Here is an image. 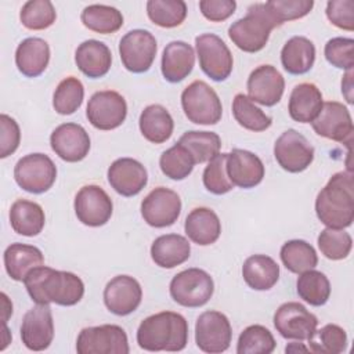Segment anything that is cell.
I'll use <instances>...</instances> for the list:
<instances>
[{
    "mask_svg": "<svg viewBox=\"0 0 354 354\" xmlns=\"http://www.w3.org/2000/svg\"><path fill=\"white\" fill-rule=\"evenodd\" d=\"M22 282L36 304L55 303L68 307L77 304L84 295V283L76 274L47 266L30 270Z\"/></svg>",
    "mask_w": 354,
    "mask_h": 354,
    "instance_id": "obj_1",
    "label": "cell"
},
{
    "mask_svg": "<svg viewBox=\"0 0 354 354\" xmlns=\"http://www.w3.org/2000/svg\"><path fill=\"white\" fill-rule=\"evenodd\" d=\"M318 220L330 228H347L354 220V183L351 171L335 173L315 199Z\"/></svg>",
    "mask_w": 354,
    "mask_h": 354,
    "instance_id": "obj_2",
    "label": "cell"
},
{
    "mask_svg": "<svg viewBox=\"0 0 354 354\" xmlns=\"http://www.w3.org/2000/svg\"><path fill=\"white\" fill-rule=\"evenodd\" d=\"M137 343L147 351H181L188 343V322L173 311H160L141 321Z\"/></svg>",
    "mask_w": 354,
    "mask_h": 354,
    "instance_id": "obj_3",
    "label": "cell"
},
{
    "mask_svg": "<svg viewBox=\"0 0 354 354\" xmlns=\"http://www.w3.org/2000/svg\"><path fill=\"white\" fill-rule=\"evenodd\" d=\"M277 28L264 3H254L243 18L236 19L228 28L231 41L245 53H257L266 47L271 30Z\"/></svg>",
    "mask_w": 354,
    "mask_h": 354,
    "instance_id": "obj_4",
    "label": "cell"
},
{
    "mask_svg": "<svg viewBox=\"0 0 354 354\" xmlns=\"http://www.w3.org/2000/svg\"><path fill=\"white\" fill-rule=\"evenodd\" d=\"M181 106L188 120L195 124H216L223 115L221 100L203 80H194L183 90Z\"/></svg>",
    "mask_w": 354,
    "mask_h": 354,
    "instance_id": "obj_5",
    "label": "cell"
},
{
    "mask_svg": "<svg viewBox=\"0 0 354 354\" xmlns=\"http://www.w3.org/2000/svg\"><path fill=\"white\" fill-rule=\"evenodd\" d=\"M171 299L188 308L205 306L213 296L214 282L209 272L202 268L183 270L173 277L169 285Z\"/></svg>",
    "mask_w": 354,
    "mask_h": 354,
    "instance_id": "obj_6",
    "label": "cell"
},
{
    "mask_svg": "<svg viewBox=\"0 0 354 354\" xmlns=\"http://www.w3.org/2000/svg\"><path fill=\"white\" fill-rule=\"evenodd\" d=\"M14 178L24 191L43 194L55 183L57 167L46 153H29L15 163Z\"/></svg>",
    "mask_w": 354,
    "mask_h": 354,
    "instance_id": "obj_7",
    "label": "cell"
},
{
    "mask_svg": "<svg viewBox=\"0 0 354 354\" xmlns=\"http://www.w3.org/2000/svg\"><path fill=\"white\" fill-rule=\"evenodd\" d=\"M77 354H127L130 351L124 329L105 324L83 328L76 340Z\"/></svg>",
    "mask_w": 354,
    "mask_h": 354,
    "instance_id": "obj_8",
    "label": "cell"
},
{
    "mask_svg": "<svg viewBox=\"0 0 354 354\" xmlns=\"http://www.w3.org/2000/svg\"><path fill=\"white\" fill-rule=\"evenodd\" d=\"M199 66L214 82L225 80L234 68V58L228 46L214 33H203L195 37Z\"/></svg>",
    "mask_w": 354,
    "mask_h": 354,
    "instance_id": "obj_9",
    "label": "cell"
},
{
    "mask_svg": "<svg viewBox=\"0 0 354 354\" xmlns=\"http://www.w3.org/2000/svg\"><path fill=\"white\" fill-rule=\"evenodd\" d=\"M155 36L145 29H133L119 41V55L123 66L133 73L147 72L156 57Z\"/></svg>",
    "mask_w": 354,
    "mask_h": 354,
    "instance_id": "obj_10",
    "label": "cell"
},
{
    "mask_svg": "<svg viewBox=\"0 0 354 354\" xmlns=\"http://www.w3.org/2000/svg\"><path fill=\"white\" fill-rule=\"evenodd\" d=\"M232 339V328L225 314L214 310L202 313L195 324L196 346L209 354L228 350Z\"/></svg>",
    "mask_w": 354,
    "mask_h": 354,
    "instance_id": "obj_11",
    "label": "cell"
},
{
    "mask_svg": "<svg viewBox=\"0 0 354 354\" xmlns=\"http://www.w3.org/2000/svg\"><path fill=\"white\" fill-rule=\"evenodd\" d=\"M86 116L95 129L113 130L119 127L127 116L126 100L113 90L97 91L87 102Z\"/></svg>",
    "mask_w": 354,
    "mask_h": 354,
    "instance_id": "obj_12",
    "label": "cell"
},
{
    "mask_svg": "<svg viewBox=\"0 0 354 354\" xmlns=\"http://www.w3.org/2000/svg\"><path fill=\"white\" fill-rule=\"evenodd\" d=\"M274 158L289 173L304 171L314 160V148L297 130L283 131L274 144Z\"/></svg>",
    "mask_w": 354,
    "mask_h": 354,
    "instance_id": "obj_13",
    "label": "cell"
},
{
    "mask_svg": "<svg viewBox=\"0 0 354 354\" xmlns=\"http://www.w3.org/2000/svg\"><path fill=\"white\" fill-rule=\"evenodd\" d=\"M181 213V199L178 194L166 187H156L141 202V216L144 221L155 228L173 225Z\"/></svg>",
    "mask_w": 354,
    "mask_h": 354,
    "instance_id": "obj_14",
    "label": "cell"
},
{
    "mask_svg": "<svg viewBox=\"0 0 354 354\" xmlns=\"http://www.w3.org/2000/svg\"><path fill=\"white\" fill-rule=\"evenodd\" d=\"M274 326L283 339L308 340L318 326V318L301 303L288 301L274 314Z\"/></svg>",
    "mask_w": 354,
    "mask_h": 354,
    "instance_id": "obj_15",
    "label": "cell"
},
{
    "mask_svg": "<svg viewBox=\"0 0 354 354\" xmlns=\"http://www.w3.org/2000/svg\"><path fill=\"white\" fill-rule=\"evenodd\" d=\"M73 207L77 220L88 227H101L106 224L113 212L112 199L95 184L84 185L77 191Z\"/></svg>",
    "mask_w": 354,
    "mask_h": 354,
    "instance_id": "obj_16",
    "label": "cell"
},
{
    "mask_svg": "<svg viewBox=\"0 0 354 354\" xmlns=\"http://www.w3.org/2000/svg\"><path fill=\"white\" fill-rule=\"evenodd\" d=\"M314 131L328 140L351 144V137L354 131L353 119L350 111L337 101L324 102L321 112L311 122Z\"/></svg>",
    "mask_w": 354,
    "mask_h": 354,
    "instance_id": "obj_17",
    "label": "cell"
},
{
    "mask_svg": "<svg viewBox=\"0 0 354 354\" xmlns=\"http://www.w3.org/2000/svg\"><path fill=\"white\" fill-rule=\"evenodd\" d=\"M21 339L32 351L48 348L54 339V321L48 304H37L26 311L21 324Z\"/></svg>",
    "mask_w": 354,
    "mask_h": 354,
    "instance_id": "obj_18",
    "label": "cell"
},
{
    "mask_svg": "<svg viewBox=\"0 0 354 354\" xmlns=\"http://www.w3.org/2000/svg\"><path fill=\"white\" fill-rule=\"evenodd\" d=\"M51 149L62 160L75 163L83 160L90 151V137L83 126L77 123H62L50 136Z\"/></svg>",
    "mask_w": 354,
    "mask_h": 354,
    "instance_id": "obj_19",
    "label": "cell"
},
{
    "mask_svg": "<svg viewBox=\"0 0 354 354\" xmlns=\"http://www.w3.org/2000/svg\"><path fill=\"white\" fill-rule=\"evenodd\" d=\"M105 307L115 315H129L138 308L142 300L140 282L130 275L113 277L104 289Z\"/></svg>",
    "mask_w": 354,
    "mask_h": 354,
    "instance_id": "obj_20",
    "label": "cell"
},
{
    "mask_svg": "<svg viewBox=\"0 0 354 354\" xmlns=\"http://www.w3.org/2000/svg\"><path fill=\"white\" fill-rule=\"evenodd\" d=\"M248 97L260 105L274 106L282 98L285 79L272 65H260L253 69L246 82Z\"/></svg>",
    "mask_w": 354,
    "mask_h": 354,
    "instance_id": "obj_21",
    "label": "cell"
},
{
    "mask_svg": "<svg viewBox=\"0 0 354 354\" xmlns=\"http://www.w3.org/2000/svg\"><path fill=\"white\" fill-rule=\"evenodd\" d=\"M109 185L122 196L140 194L147 183L148 173L142 163L133 158H119L108 169Z\"/></svg>",
    "mask_w": 354,
    "mask_h": 354,
    "instance_id": "obj_22",
    "label": "cell"
},
{
    "mask_svg": "<svg viewBox=\"0 0 354 354\" xmlns=\"http://www.w3.org/2000/svg\"><path fill=\"white\" fill-rule=\"evenodd\" d=\"M264 173V165L256 153L241 148L227 153V174L234 187L253 188L263 181Z\"/></svg>",
    "mask_w": 354,
    "mask_h": 354,
    "instance_id": "obj_23",
    "label": "cell"
},
{
    "mask_svg": "<svg viewBox=\"0 0 354 354\" xmlns=\"http://www.w3.org/2000/svg\"><path fill=\"white\" fill-rule=\"evenodd\" d=\"M195 51L191 44L183 40H173L162 53V75L170 83L184 80L194 69Z\"/></svg>",
    "mask_w": 354,
    "mask_h": 354,
    "instance_id": "obj_24",
    "label": "cell"
},
{
    "mask_svg": "<svg viewBox=\"0 0 354 354\" xmlns=\"http://www.w3.org/2000/svg\"><path fill=\"white\" fill-rule=\"evenodd\" d=\"M75 62L83 75L90 79H98L109 72L112 54L105 43L88 39L77 46L75 51Z\"/></svg>",
    "mask_w": 354,
    "mask_h": 354,
    "instance_id": "obj_25",
    "label": "cell"
},
{
    "mask_svg": "<svg viewBox=\"0 0 354 354\" xmlns=\"http://www.w3.org/2000/svg\"><path fill=\"white\" fill-rule=\"evenodd\" d=\"M324 105L322 93L314 83H299L293 87L288 111L289 116L299 123H311L318 113L321 112Z\"/></svg>",
    "mask_w": 354,
    "mask_h": 354,
    "instance_id": "obj_26",
    "label": "cell"
},
{
    "mask_svg": "<svg viewBox=\"0 0 354 354\" xmlns=\"http://www.w3.org/2000/svg\"><path fill=\"white\" fill-rule=\"evenodd\" d=\"M50 62V46L44 39L26 37L15 50V65L26 77L40 76Z\"/></svg>",
    "mask_w": 354,
    "mask_h": 354,
    "instance_id": "obj_27",
    "label": "cell"
},
{
    "mask_svg": "<svg viewBox=\"0 0 354 354\" xmlns=\"http://www.w3.org/2000/svg\"><path fill=\"white\" fill-rule=\"evenodd\" d=\"M184 230L194 243L207 246L220 238L221 221L214 210L209 207H195L185 217Z\"/></svg>",
    "mask_w": 354,
    "mask_h": 354,
    "instance_id": "obj_28",
    "label": "cell"
},
{
    "mask_svg": "<svg viewBox=\"0 0 354 354\" xmlns=\"http://www.w3.org/2000/svg\"><path fill=\"white\" fill-rule=\"evenodd\" d=\"M191 256L188 239L178 234L158 236L151 245V257L162 268H174L185 263Z\"/></svg>",
    "mask_w": 354,
    "mask_h": 354,
    "instance_id": "obj_29",
    "label": "cell"
},
{
    "mask_svg": "<svg viewBox=\"0 0 354 354\" xmlns=\"http://www.w3.org/2000/svg\"><path fill=\"white\" fill-rule=\"evenodd\" d=\"M4 267L14 281H24L28 272L44 264L43 253L39 248L26 243H11L4 250Z\"/></svg>",
    "mask_w": 354,
    "mask_h": 354,
    "instance_id": "obj_30",
    "label": "cell"
},
{
    "mask_svg": "<svg viewBox=\"0 0 354 354\" xmlns=\"http://www.w3.org/2000/svg\"><path fill=\"white\" fill-rule=\"evenodd\" d=\"M242 277L254 290H268L279 279L278 263L266 254H253L243 261Z\"/></svg>",
    "mask_w": 354,
    "mask_h": 354,
    "instance_id": "obj_31",
    "label": "cell"
},
{
    "mask_svg": "<svg viewBox=\"0 0 354 354\" xmlns=\"http://www.w3.org/2000/svg\"><path fill=\"white\" fill-rule=\"evenodd\" d=\"M315 61V46L304 36L290 37L281 50V62L290 75L307 73Z\"/></svg>",
    "mask_w": 354,
    "mask_h": 354,
    "instance_id": "obj_32",
    "label": "cell"
},
{
    "mask_svg": "<svg viewBox=\"0 0 354 354\" xmlns=\"http://www.w3.org/2000/svg\"><path fill=\"white\" fill-rule=\"evenodd\" d=\"M138 126L145 140L152 144H162L171 137L174 122L165 106L152 104L142 109L138 119Z\"/></svg>",
    "mask_w": 354,
    "mask_h": 354,
    "instance_id": "obj_33",
    "label": "cell"
},
{
    "mask_svg": "<svg viewBox=\"0 0 354 354\" xmlns=\"http://www.w3.org/2000/svg\"><path fill=\"white\" fill-rule=\"evenodd\" d=\"M44 210L36 202L18 199L10 207L11 228L19 235L36 236L44 228Z\"/></svg>",
    "mask_w": 354,
    "mask_h": 354,
    "instance_id": "obj_34",
    "label": "cell"
},
{
    "mask_svg": "<svg viewBox=\"0 0 354 354\" xmlns=\"http://www.w3.org/2000/svg\"><path fill=\"white\" fill-rule=\"evenodd\" d=\"M80 19L87 29L101 35L115 33L123 26L122 12L118 8L105 4H90L84 7Z\"/></svg>",
    "mask_w": 354,
    "mask_h": 354,
    "instance_id": "obj_35",
    "label": "cell"
},
{
    "mask_svg": "<svg viewBox=\"0 0 354 354\" xmlns=\"http://www.w3.org/2000/svg\"><path fill=\"white\" fill-rule=\"evenodd\" d=\"M279 256L286 270L293 274H301L318 264L315 249L303 239L286 241L279 250Z\"/></svg>",
    "mask_w": 354,
    "mask_h": 354,
    "instance_id": "obj_36",
    "label": "cell"
},
{
    "mask_svg": "<svg viewBox=\"0 0 354 354\" xmlns=\"http://www.w3.org/2000/svg\"><path fill=\"white\" fill-rule=\"evenodd\" d=\"M296 290L300 299L310 306H324L330 296V282L328 277L314 268L300 274L296 282Z\"/></svg>",
    "mask_w": 354,
    "mask_h": 354,
    "instance_id": "obj_37",
    "label": "cell"
},
{
    "mask_svg": "<svg viewBox=\"0 0 354 354\" xmlns=\"http://www.w3.org/2000/svg\"><path fill=\"white\" fill-rule=\"evenodd\" d=\"M178 142L191 152L195 163L209 162L212 158L220 153L221 148V138L213 131H185L180 137Z\"/></svg>",
    "mask_w": 354,
    "mask_h": 354,
    "instance_id": "obj_38",
    "label": "cell"
},
{
    "mask_svg": "<svg viewBox=\"0 0 354 354\" xmlns=\"http://www.w3.org/2000/svg\"><path fill=\"white\" fill-rule=\"evenodd\" d=\"M232 115L239 126L250 131H264L272 123V119L242 93L232 100Z\"/></svg>",
    "mask_w": 354,
    "mask_h": 354,
    "instance_id": "obj_39",
    "label": "cell"
},
{
    "mask_svg": "<svg viewBox=\"0 0 354 354\" xmlns=\"http://www.w3.org/2000/svg\"><path fill=\"white\" fill-rule=\"evenodd\" d=\"M194 156L191 152L180 142L166 149L159 158V166L162 173L176 181L187 178L195 166Z\"/></svg>",
    "mask_w": 354,
    "mask_h": 354,
    "instance_id": "obj_40",
    "label": "cell"
},
{
    "mask_svg": "<svg viewBox=\"0 0 354 354\" xmlns=\"http://www.w3.org/2000/svg\"><path fill=\"white\" fill-rule=\"evenodd\" d=\"M147 14L160 28H176L187 17V4L183 0H148Z\"/></svg>",
    "mask_w": 354,
    "mask_h": 354,
    "instance_id": "obj_41",
    "label": "cell"
},
{
    "mask_svg": "<svg viewBox=\"0 0 354 354\" xmlns=\"http://www.w3.org/2000/svg\"><path fill=\"white\" fill-rule=\"evenodd\" d=\"M83 98V83L75 76H68L58 83L53 95V106L59 115H72L80 108Z\"/></svg>",
    "mask_w": 354,
    "mask_h": 354,
    "instance_id": "obj_42",
    "label": "cell"
},
{
    "mask_svg": "<svg viewBox=\"0 0 354 354\" xmlns=\"http://www.w3.org/2000/svg\"><path fill=\"white\" fill-rule=\"evenodd\" d=\"M347 347V333L336 324H326L308 339V351L318 354H340Z\"/></svg>",
    "mask_w": 354,
    "mask_h": 354,
    "instance_id": "obj_43",
    "label": "cell"
},
{
    "mask_svg": "<svg viewBox=\"0 0 354 354\" xmlns=\"http://www.w3.org/2000/svg\"><path fill=\"white\" fill-rule=\"evenodd\" d=\"M277 342L272 333L263 325H250L245 328L236 343L238 354H271Z\"/></svg>",
    "mask_w": 354,
    "mask_h": 354,
    "instance_id": "obj_44",
    "label": "cell"
},
{
    "mask_svg": "<svg viewBox=\"0 0 354 354\" xmlns=\"http://www.w3.org/2000/svg\"><path fill=\"white\" fill-rule=\"evenodd\" d=\"M21 24L30 30L50 28L57 19V11L50 0H29L19 12Z\"/></svg>",
    "mask_w": 354,
    "mask_h": 354,
    "instance_id": "obj_45",
    "label": "cell"
},
{
    "mask_svg": "<svg viewBox=\"0 0 354 354\" xmlns=\"http://www.w3.org/2000/svg\"><path fill=\"white\" fill-rule=\"evenodd\" d=\"M321 253L329 260L346 259L353 248L351 235L344 228H324L317 239Z\"/></svg>",
    "mask_w": 354,
    "mask_h": 354,
    "instance_id": "obj_46",
    "label": "cell"
},
{
    "mask_svg": "<svg viewBox=\"0 0 354 354\" xmlns=\"http://www.w3.org/2000/svg\"><path fill=\"white\" fill-rule=\"evenodd\" d=\"M202 181L205 188L214 195L227 194L234 188V184L227 174V153H217L207 162L202 174Z\"/></svg>",
    "mask_w": 354,
    "mask_h": 354,
    "instance_id": "obj_47",
    "label": "cell"
},
{
    "mask_svg": "<svg viewBox=\"0 0 354 354\" xmlns=\"http://www.w3.org/2000/svg\"><path fill=\"white\" fill-rule=\"evenodd\" d=\"M277 26L286 21H293L306 17L314 7L313 0H270L264 3Z\"/></svg>",
    "mask_w": 354,
    "mask_h": 354,
    "instance_id": "obj_48",
    "label": "cell"
},
{
    "mask_svg": "<svg viewBox=\"0 0 354 354\" xmlns=\"http://www.w3.org/2000/svg\"><path fill=\"white\" fill-rule=\"evenodd\" d=\"M324 54L326 61L339 69H353L354 66V40L351 37H332L326 41Z\"/></svg>",
    "mask_w": 354,
    "mask_h": 354,
    "instance_id": "obj_49",
    "label": "cell"
},
{
    "mask_svg": "<svg viewBox=\"0 0 354 354\" xmlns=\"http://www.w3.org/2000/svg\"><path fill=\"white\" fill-rule=\"evenodd\" d=\"M326 17L339 29L354 30V1L330 0L326 3Z\"/></svg>",
    "mask_w": 354,
    "mask_h": 354,
    "instance_id": "obj_50",
    "label": "cell"
},
{
    "mask_svg": "<svg viewBox=\"0 0 354 354\" xmlns=\"http://www.w3.org/2000/svg\"><path fill=\"white\" fill-rule=\"evenodd\" d=\"M0 158L4 159L14 153L19 147L21 130L15 119L1 113L0 115Z\"/></svg>",
    "mask_w": 354,
    "mask_h": 354,
    "instance_id": "obj_51",
    "label": "cell"
},
{
    "mask_svg": "<svg viewBox=\"0 0 354 354\" xmlns=\"http://www.w3.org/2000/svg\"><path fill=\"white\" fill-rule=\"evenodd\" d=\"M236 8L234 0H201L199 10L202 15L212 22H223L228 19Z\"/></svg>",
    "mask_w": 354,
    "mask_h": 354,
    "instance_id": "obj_52",
    "label": "cell"
},
{
    "mask_svg": "<svg viewBox=\"0 0 354 354\" xmlns=\"http://www.w3.org/2000/svg\"><path fill=\"white\" fill-rule=\"evenodd\" d=\"M342 93L348 104H353V69H348L342 79Z\"/></svg>",
    "mask_w": 354,
    "mask_h": 354,
    "instance_id": "obj_53",
    "label": "cell"
},
{
    "mask_svg": "<svg viewBox=\"0 0 354 354\" xmlns=\"http://www.w3.org/2000/svg\"><path fill=\"white\" fill-rule=\"evenodd\" d=\"M1 296V308H3V324H6L7 322V319H8V317L12 314V304H11V301L8 300V297H7V295L6 293H1L0 295Z\"/></svg>",
    "mask_w": 354,
    "mask_h": 354,
    "instance_id": "obj_54",
    "label": "cell"
},
{
    "mask_svg": "<svg viewBox=\"0 0 354 354\" xmlns=\"http://www.w3.org/2000/svg\"><path fill=\"white\" fill-rule=\"evenodd\" d=\"M285 351H286V353H296V351H304V353H307V351H308V347H304V346H301V344L297 346V343H290L289 346H286Z\"/></svg>",
    "mask_w": 354,
    "mask_h": 354,
    "instance_id": "obj_55",
    "label": "cell"
}]
</instances>
